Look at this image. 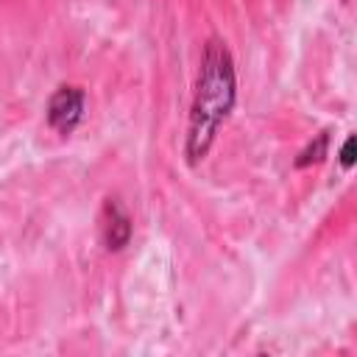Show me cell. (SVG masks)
<instances>
[{
	"instance_id": "cell-1",
	"label": "cell",
	"mask_w": 357,
	"mask_h": 357,
	"mask_svg": "<svg viewBox=\"0 0 357 357\" xmlns=\"http://www.w3.org/2000/svg\"><path fill=\"white\" fill-rule=\"evenodd\" d=\"M234 103V67L231 56L223 47L220 39H209L201 61V75H198V89L190 112V134H187V156L190 162L204 159L209 151L215 131L220 120L229 114Z\"/></svg>"
},
{
	"instance_id": "cell-2",
	"label": "cell",
	"mask_w": 357,
	"mask_h": 357,
	"mask_svg": "<svg viewBox=\"0 0 357 357\" xmlns=\"http://www.w3.org/2000/svg\"><path fill=\"white\" fill-rule=\"evenodd\" d=\"M84 114V92L78 86H61L53 98H50V106H47V120L53 128L59 131H73L75 123L81 120Z\"/></svg>"
},
{
	"instance_id": "cell-3",
	"label": "cell",
	"mask_w": 357,
	"mask_h": 357,
	"mask_svg": "<svg viewBox=\"0 0 357 357\" xmlns=\"http://www.w3.org/2000/svg\"><path fill=\"white\" fill-rule=\"evenodd\" d=\"M128 234H131L128 215L123 212V206L117 201H109L103 209V243H106V248H123Z\"/></svg>"
},
{
	"instance_id": "cell-4",
	"label": "cell",
	"mask_w": 357,
	"mask_h": 357,
	"mask_svg": "<svg viewBox=\"0 0 357 357\" xmlns=\"http://www.w3.org/2000/svg\"><path fill=\"white\" fill-rule=\"evenodd\" d=\"M324 151H326V134H321V137H318V142H315V145H310V148L301 153L298 167H304V165H310V162H318V159L324 156Z\"/></svg>"
},
{
	"instance_id": "cell-5",
	"label": "cell",
	"mask_w": 357,
	"mask_h": 357,
	"mask_svg": "<svg viewBox=\"0 0 357 357\" xmlns=\"http://www.w3.org/2000/svg\"><path fill=\"white\" fill-rule=\"evenodd\" d=\"M340 162H343V167H351V162H354V137L346 139V145L340 151Z\"/></svg>"
}]
</instances>
